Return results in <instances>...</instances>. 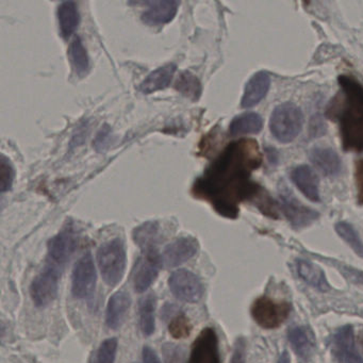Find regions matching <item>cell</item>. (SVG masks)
I'll return each mask as SVG.
<instances>
[{
    "label": "cell",
    "mask_w": 363,
    "mask_h": 363,
    "mask_svg": "<svg viewBox=\"0 0 363 363\" xmlns=\"http://www.w3.org/2000/svg\"><path fill=\"white\" fill-rule=\"evenodd\" d=\"M155 309H156V297L152 293L146 295L140 301L139 316L140 328L144 335H152L155 331Z\"/></svg>",
    "instance_id": "obj_26"
},
{
    "label": "cell",
    "mask_w": 363,
    "mask_h": 363,
    "mask_svg": "<svg viewBox=\"0 0 363 363\" xmlns=\"http://www.w3.org/2000/svg\"><path fill=\"white\" fill-rule=\"evenodd\" d=\"M261 162L262 157L256 141L233 142L199 178L195 191L211 201L218 213L235 218L240 201L256 196L260 191V186L250 180V176Z\"/></svg>",
    "instance_id": "obj_1"
},
{
    "label": "cell",
    "mask_w": 363,
    "mask_h": 363,
    "mask_svg": "<svg viewBox=\"0 0 363 363\" xmlns=\"http://www.w3.org/2000/svg\"><path fill=\"white\" fill-rule=\"evenodd\" d=\"M78 245L77 235L72 229H65L48 242V264L62 271L71 260Z\"/></svg>",
    "instance_id": "obj_10"
},
{
    "label": "cell",
    "mask_w": 363,
    "mask_h": 363,
    "mask_svg": "<svg viewBox=\"0 0 363 363\" xmlns=\"http://www.w3.org/2000/svg\"><path fill=\"white\" fill-rule=\"evenodd\" d=\"M290 303L286 301H275L262 296L255 301L252 307V315L259 326L265 329L278 328L290 314Z\"/></svg>",
    "instance_id": "obj_5"
},
{
    "label": "cell",
    "mask_w": 363,
    "mask_h": 363,
    "mask_svg": "<svg viewBox=\"0 0 363 363\" xmlns=\"http://www.w3.org/2000/svg\"><path fill=\"white\" fill-rule=\"evenodd\" d=\"M176 89L192 101H197L201 94V82L189 72H184L180 75L179 79L176 82Z\"/></svg>",
    "instance_id": "obj_28"
},
{
    "label": "cell",
    "mask_w": 363,
    "mask_h": 363,
    "mask_svg": "<svg viewBox=\"0 0 363 363\" xmlns=\"http://www.w3.org/2000/svg\"><path fill=\"white\" fill-rule=\"evenodd\" d=\"M192 330L190 322L184 314H177L169 323V331L175 339L188 337Z\"/></svg>",
    "instance_id": "obj_31"
},
{
    "label": "cell",
    "mask_w": 363,
    "mask_h": 363,
    "mask_svg": "<svg viewBox=\"0 0 363 363\" xmlns=\"http://www.w3.org/2000/svg\"><path fill=\"white\" fill-rule=\"evenodd\" d=\"M263 127V120L259 114L245 113L233 118L229 126L231 135H255L260 133Z\"/></svg>",
    "instance_id": "obj_23"
},
{
    "label": "cell",
    "mask_w": 363,
    "mask_h": 363,
    "mask_svg": "<svg viewBox=\"0 0 363 363\" xmlns=\"http://www.w3.org/2000/svg\"><path fill=\"white\" fill-rule=\"evenodd\" d=\"M303 116L297 106L282 104L273 111L269 121L272 135L281 143H290L301 133Z\"/></svg>",
    "instance_id": "obj_4"
},
{
    "label": "cell",
    "mask_w": 363,
    "mask_h": 363,
    "mask_svg": "<svg viewBox=\"0 0 363 363\" xmlns=\"http://www.w3.org/2000/svg\"><path fill=\"white\" fill-rule=\"evenodd\" d=\"M359 340H360V343L362 344V347H363V331H361L360 337H359Z\"/></svg>",
    "instance_id": "obj_38"
},
{
    "label": "cell",
    "mask_w": 363,
    "mask_h": 363,
    "mask_svg": "<svg viewBox=\"0 0 363 363\" xmlns=\"http://www.w3.org/2000/svg\"><path fill=\"white\" fill-rule=\"evenodd\" d=\"M291 177H292L295 186L309 201H320L318 177L309 167L299 165V167H295Z\"/></svg>",
    "instance_id": "obj_19"
},
{
    "label": "cell",
    "mask_w": 363,
    "mask_h": 363,
    "mask_svg": "<svg viewBox=\"0 0 363 363\" xmlns=\"http://www.w3.org/2000/svg\"><path fill=\"white\" fill-rule=\"evenodd\" d=\"M147 10L142 14V21L150 26L164 25L171 22L178 11V1L162 0L147 3Z\"/></svg>",
    "instance_id": "obj_15"
},
{
    "label": "cell",
    "mask_w": 363,
    "mask_h": 363,
    "mask_svg": "<svg viewBox=\"0 0 363 363\" xmlns=\"http://www.w3.org/2000/svg\"><path fill=\"white\" fill-rule=\"evenodd\" d=\"M176 69L177 67L175 65L169 63V65H163V67L157 69L156 71L152 72L140 84V92L143 93V94H150V93L157 92V91L164 90L171 84Z\"/></svg>",
    "instance_id": "obj_20"
},
{
    "label": "cell",
    "mask_w": 363,
    "mask_h": 363,
    "mask_svg": "<svg viewBox=\"0 0 363 363\" xmlns=\"http://www.w3.org/2000/svg\"><path fill=\"white\" fill-rule=\"evenodd\" d=\"M61 272L58 267L46 263L41 273L33 279L30 294L37 307H46L56 298Z\"/></svg>",
    "instance_id": "obj_6"
},
{
    "label": "cell",
    "mask_w": 363,
    "mask_h": 363,
    "mask_svg": "<svg viewBox=\"0 0 363 363\" xmlns=\"http://www.w3.org/2000/svg\"><path fill=\"white\" fill-rule=\"evenodd\" d=\"M333 354L339 363H363L362 357L354 345L352 326L341 327L333 337Z\"/></svg>",
    "instance_id": "obj_13"
},
{
    "label": "cell",
    "mask_w": 363,
    "mask_h": 363,
    "mask_svg": "<svg viewBox=\"0 0 363 363\" xmlns=\"http://www.w3.org/2000/svg\"><path fill=\"white\" fill-rule=\"evenodd\" d=\"M245 340L243 337H239L235 342L230 363H245Z\"/></svg>",
    "instance_id": "obj_35"
},
{
    "label": "cell",
    "mask_w": 363,
    "mask_h": 363,
    "mask_svg": "<svg viewBox=\"0 0 363 363\" xmlns=\"http://www.w3.org/2000/svg\"><path fill=\"white\" fill-rule=\"evenodd\" d=\"M269 84H271V78L269 74L265 72L255 74L246 84L245 91L242 97L241 107L247 109L258 105L267 95Z\"/></svg>",
    "instance_id": "obj_16"
},
{
    "label": "cell",
    "mask_w": 363,
    "mask_h": 363,
    "mask_svg": "<svg viewBox=\"0 0 363 363\" xmlns=\"http://www.w3.org/2000/svg\"><path fill=\"white\" fill-rule=\"evenodd\" d=\"M131 305L130 295L125 291H118L109 299L106 324L109 328L118 329L122 326Z\"/></svg>",
    "instance_id": "obj_17"
},
{
    "label": "cell",
    "mask_w": 363,
    "mask_h": 363,
    "mask_svg": "<svg viewBox=\"0 0 363 363\" xmlns=\"http://www.w3.org/2000/svg\"><path fill=\"white\" fill-rule=\"evenodd\" d=\"M335 231L359 257L363 258V242L352 225L346 222L337 223L335 225Z\"/></svg>",
    "instance_id": "obj_29"
},
{
    "label": "cell",
    "mask_w": 363,
    "mask_h": 363,
    "mask_svg": "<svg viewBox=\"0 0 363 363\" xmlns=\"http://www.w3.org/2000/svg\"><path fill=\"white\" fill-rule=\"evenodd\" d=\"M79 11L74 1H65L58 8L59 29L65 39L71 37L79 24Z\"/></svg>",
    "instance_id": "obj_22"
},
{
    "label": "cell",
    "mask_w": 363,
    "mask_h": 363,
    "mask_svg": "<svg viewBox=\"0 0 363 363\" xmlns=\"http://www.w3.org/2000/svg\"><path fill=\"white\" fill-rule=\"evenodd\" d=\"M199 243L194 238H180L169 243L163 250L162 264L165 267H179L196 255Z\"/></svg>",
    "instance_id": "obj_14"
},
{
    "label": "cell",
    "mask_w": 363,
    "mask_h": 363,
    "mask_svg": "<svg viewBox=\"0 0 363 363\" xmlns=\"http://www.w3.org/2000/svg\"><path fill=\"white\" fill-rule=\"evenodd\" d=\"M1 192L10 190L14 178V169L10 161L5 156H1Z\"/></svg>",
    "instance_id": "obj_32"
},
{
    "label": "cell",
    "mask_w": 363,
    "mask_h": 363,
    "mask_svg": "<svg viewBox=\"0 0 363 363\" xmlns=\"http://www.w3.org/2000/svg\"><path fill=\"white\" fill-rule=\"evenodd\" d=\"M133 240L143 252L157 250L159 242L158 223L147 222L135 228L133 231Z\"/></svg>",
    "instance_id": "obj_24"
},
{
    "label": "cell",
    "mask_w": 363,
    "mask_h": 363,
    "mask_svg": "<svg viewBox=\"0 0 363 363\" xmlns=\"http://www.w3.org/2000/svg\"><path fill=\"white\" fill-rule=\"evenodd\" d=\"M297 269H298L301 277L310 286H314L323 292L329 290V284L325 277L324 272L313 263L307 260H299L297 262Z\"/></svg>",
    "instance_id": "obj_25"
},
{
    "label": "cell",
    "mask_w": 363,
    "mask_h": 363,
    "mask_svg": "<svg viewBox=\"0 0 363 363\" xmlns=\"http://www.w3.org/2000/svg\"><path fill=\"white\" fill-rule=\"evenodd\" d=\"M310 160L323 175L335 177L341 173V159L330 148H313L310 152Z\"/></svg>",
    "instance_id": "obj_18"
},
{
    "label": "cell",
    "mask_w": 363,
    "mask_h": 363,
    "mask_svg": "<svg viewBox=\"0 0 363 363\" xmlns=\"http://www.w3.org/2000/svg\"><path fill=\"white\" fill-rule=\"evenodd\" d=\"M97 262L108 286L120 284L126 269V250L122 240L114 239L104 243L97 252Z\"/></svg>",
    "instance_id": "obj_3"
},
{
    "label": "cell",
    "mask_w": 363,
    "mask_h": 363,
    "mask_svg": "<svg viewBox=\"0 0 363 363\" xmlns=\"http://www.w3.org/2000/svg\"><path fill=\"white\" fill-rule=\"evenodd\" d=\"M280 207L289 222L296 229L309 226L318 218V212L301 205L286 188L280 193Z\"/></svg>",
    "instance_id": "obj_12"
},
{
    "label": "cell",
    "mask_w": 363,
    "mask_h": 363,
    "mask_svg": "<svg viewBox=\"0 0 363 363\" xmlns=\"http://www.w3.org/2000/svg\"><path fill=\"white\" fill-rule=\"evenodd\" d=\"M277 363H291L290 356H289V352L286 350H284L282 352L281 356H280L279 360H278Z\"/></svg>",
    "instance_id": "obj_37"
},
{
    "label": "cell",
    "mask_w": 363,
    "mask_h": 363,
    "mask_svg": "<svg viewBox=\"0 0 363 363\" xmlns=\"http://www.w3.org/2000/svg\"><path fill=\"white\" fill-rule=\"evenodd\" d=\"M69 55L76 74L79 77L86 76L89 72V57L79 37L75 38V40L72 42Z\"/></svg>",
    "instance_id": "obj_27"
},
{
    "label": "cell",
    "mask_w": 363,
    "mask_h": 363,
    "mask_svg": "<svg viewBox=\"0 0 363 363\" xmlns=\"http://www.w3.org/2000/svg\"><path fill=\"white\" fill-rule=\"evenodd\" d=\"M169 290L174 296L186 303H197L203 295V286L192 272L177 269L169 278Z\"/></svg>",
    "instance_id": "obj_8"
},
{
    "label": "cell",
    "mask_w": 363,
    "mask_h": 363,
    "mask_svg": "<svg viewBox=\"0 0 363 363\" xmlns=\"http://www.w3.org/2000/svg\"><path fill=\"white\" fill-rule=\"evenodd\" d=\"M96 286V269L90 252L84 254L76 263L72 275V293L78 299L93 296Z\"/></svg>",
    "instance_id": "obj_7"
},
{
    "label": "cell",
    "mask_w": 363,
    "mask_h": 363,
    "mask_svg": "<svg viewBox=\"0 0 363 363\" xmlns=\"http://www.w3.org/2000/svg\"><path fill=\"white\" fill-rule=\"evenodd\" d=\"M188 363H220L218 337L211 327L203 329L193 343Z\"/></svg>",
    "instance_id": "obj_11"
},
{
    "label": "cell",
    "mask_w": 363,
    "mask_h": 363,
    "mask_svg": "<svg viewBox=\"0 0 363 363\" xmlns=\"http://www.w3.org/2000/svg\"><path fill=\"white\" fill-rule=\"evenodd\" d=\"M354 179H356L357 196L358 203L363 205V159L357 161L356 171H354Z\"/></svg>",
    "instance_id": "obj_34"
},
{
    "label": "cell",
    "mask_w": 363,
    "mask_h": 363,
    "mask_svg": "<svg viewBox=\"0 0 363 363\" xmlns=\"http://www.w3.org/2000/svg\"><path fill=\"white\" fill-rule=\"evenodd\" d=\"M118 350V340L110 337L101 344L96 352H93L90 363H114Z\"/></svg>",
    "instance_id": "obj_30"
},
{
    "label": "cell",
    "mask_w": 363,
    "mask_h": 363,
    "mask_svg": "<svg viewBox=\"0 0 363 363\" xmlns=\"http://www.w3.org/2000/svg\"><path fill=\"white\" fill-rule=\"evenodd\" d=\"M163 356L167 363H182L184 359V350L175 344H165L163 346Z\"/></svg>",
    "instance_id": "obj_33"
},
{
    "label": "cell",
    "mask_w": 363,
    "mask_h": 363,
    "mask_svg": "<svg viewBox=\"0 0 363 363\" xmlns=\"http://www.w3.org/2000/svg\"><path fill=\"white\" fill-rule=\"evenodd\" d=\"M288 337L297 356L303 360L309 359L315 347V339L311 331L306 327H294L289 331Z\"/></svg>",
    "instance_id": "obj_21"
},
{
    "label": "cell",
    "mask_w": 363,
    "mask_h": 363,
    "mask_svg": "<svg viewBox=\"0 0 363 363\" xmlns=\"http://www.w3.org/2000/svg\"><path fill=\"white\" fill-rule=\"evenodd\" d=\"M142 363H161V361L152 348H150V346H144L143 352H142Z\"/></svg>",
    "instance_id": "obj_36"
},
{
    "label": "cell",
    "mask_w": 363,
    "mask_h": 363,
    "mask_svg": "<svg viewBox=\"0 0 363 363\" xmlns=\"http://www.w3.org/2000/svg\"><path fill=\"white\" fill-rule=\"evenodd\" d=\"M341 93L327 108V118L339 121L346 152H363V86L350 76H340Z\"/></svg>",
    "instance_id": "obj_2"
},
{
    "label": "cell",
    "mask_w": 363,
    "mask_h": 363,
    "mask_svg": "<svg viewBox=\"0 0 363 363\" xmlns=\"http://www.w3.org/2000/svg\"><path fill=\"white\" fill-rule=\"evenodd\" d=\"M163 267L162 258L158 250H145L138 259L133 269V286L135 292L144 293L148 290L152 282L158 277L159 272Z\"/></svg>",
    "instance_id": "obj_9"
}]
</instances>
